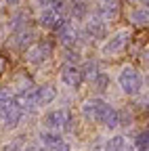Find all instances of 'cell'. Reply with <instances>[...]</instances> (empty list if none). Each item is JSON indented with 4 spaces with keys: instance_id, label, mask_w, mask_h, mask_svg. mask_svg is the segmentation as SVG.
Segmentation results:
<instances>
[{
    "instance_id": "6da1fadb",
    "label": "cell",
    "mask_w": 149,
    "mask_h": 151,
    "mask_svg": "<svg viewBox=\"0 0 149 151\" xmlns=\"http://www.w3.org/2000/svg\"><path fill=\"white\" fill-rule=\"evenodd\" d=\"M118 84L120 88L126 92V94H137L141 88H143V78H141V73L135 69V67H122V71L118 73Z\"/></svg>"
},
{
    "instance_id": "7a4b0ae2",
    "label": "cell",
    "mask_w": 149,
    "mask_h": 151,
    "mask_svg": "<svg viewBox=\"0 0 149 151\" xmlns=\"http://www.w3.org/2000/svg\"><path fill=\"white\" fill-rule=\"evenodd\" d=\"M128 42H130V32H128V29H120V32H116L111 38H107V42L101 46V52H103L105 57L118 55V52H122V50L126 48Z\"/></svg>"
},
{
    "instance_id": "3957f363",
    "label": "cell",
    "mask_w": 149,
    "mask_h": 151,
    "mask_svg": "<svg viewBox=\"0 0 149 151\" xmlns=\"http://www.w3.org/2000/svg\"><path fill=\"white\" fill-rule=\"evenodd\" d=\"M67 120H69V113H67L65 109H53V111H48L46 116H44L42 124H44V128H46V130L57 132V130H61V128L65 126V122H67Z\"/></svg>"
},
{
    "instance_id": "277c9868",
    "label": "cell",
    "mask_w": 149,
    "mask_h": 151,
    "mask_svg": "<svg viewBox=\"0 0 149 151\" xmlns=\"http://www.w3.org/2000/svg\"><path fill=\"white\" fill-rule=\"evenodd\" d=\"M53 55V44L50 42H38L36 46H32V48H27V52H25V59L30 61V63H44L48 57Z\"/></svg>"
},
{
    "instance_id": "5b68a950",
    "label": "cell",
    "mask_w": 149,
    "mask_h": 151,
    "mask_svg": "<svg viewBox=\"0 0 149 151\" xmlns=\"http://www.w3.org/2000/svg\"><path fill=\"white\" fill-rule=\"evenodd\" d=\"M84 80V76H82V69L78 65H65L61 69V82L69 88H78Z\"/></svg>"
},
{
    "instance_id": "8992f818",
    "label": "cell",
    "mask_w": 149,
    "mask_h": 151,
    "mask_svg": "<svg viewBox=\"0 0 149 151\" xmlns=\"http://www.w3.org/2000/svg\"><path fill=\"white\" fill-rule=\"evenodd\" d=\"M118 13H120V2H118V0H103V2L97 6V15L103 19V21L116 19Z\"/></svg>"
},
{
    "instance_id": "52a82bcc",
    "label": "cell",
    "mask_w": 149,
    "mask_h": 151,
    "mask_svg": "<svg viewBox=\"0 0 149 151\" xmlns=\"http://www.w3.org/2000/svg\"><path fill=\"white\" fill-rule=\"evenodd\" d=\"M57 38H59V42L65 48H73L78 44V32H76V27H73L71 23H67L61 32H57Z\"/></svg>"
},
{
    "instance_id": "ba28073f",
    "label": "cell",
    "mask_w": 149,
    "mask_h": 151,
    "mask_svg": "<svg viewBox=\"0 0 149 151\" xmlns=\"http://www.w3.org/2000/svg\"><path fill=\"white\" fill-rule=\"evenodd\" d=\"M34 92H36V103L38 105H48V103H53L57 99V88L53 84H44L40 88H36Z\"/></svg>"
},
{
    "instance_id": "9c48e42d",
    "label": "cell",
    "mask_w": 149,
    "mask_h": 151,
    "mask_svg": "<svg viewBox=\"0 0 149 151\" xmlns=\"http://www.w3.org/2000/svg\"><path fill=\"white\" fill-rule=\"evenodd\" d=\"M86 32H88V36H92V38H103V36H105V21H103L99 15L88 17Z\"/></svg>"
},
{
    "instance_id": "30bf717a",
    "label": "cell",
    "mask_w": 149,
    "mask_h": 151,
    "mask_svg": "<svg viewBox=\"0 0 149 151\" xmlns=\"http://www.w3.org/2000/svg\"><path fill=\"white\" fill-rule=\"evenodd\" d=\"M21 118H23V111H21V109H17L13 103H9L6 111L2 113V120H4V124H6V128H15V126H19Z\"/></svg>"
},
{
    "instance_id": "8fae6325",
    "label": "cell",
    "mask_w": 149,
    "mask_h": 151,
    "mask_svg": "<svg viewBox=\"0 0 149 151\" xmlns=\"http://www.w3.org/2000/svg\"><path fill=\"white\" fill-rule=\"evenodd\" d=\"M38 139H40V143H42L44 147H48V149H53L55 145L61 143V134H59V132H50V130H42L40 134H38Z\"/></svg>"
},
{
    "instance_id": "7c38bea8",
    "label": "cell",
    "mask_w": 149,
    "mask_h": 151,
    "mask_svg": "<svg viewBox=\"0 0 149 151\" xmlns=\"http://www.w3.org/2000/svg\"><path fill=\"white\" fill-rule=\"evenodd\" d=\"M25 23H27V15H25V13H15V15L11 17V21H9V29L19 34V32L25 29Z\"/></svg>"
},
{
    "instance_id": "4fadbf2b",
    "label": "cell",
    "mask_w": 149,
    "mask_h": 151,
    "mask_svg": "<svg viewBox=\"0 0 149 151\" xmlns=\"http://www.w3.org/2000/svg\"><path fill=\"white\" fill-rule=\"evenodd\" d=\"M128 19H130V23H135V25H139V27L147 25V21H149V15H147V6H145V9H135V11H130Z\"/></svg>"
},
{
    "instance_id": "5bb4252c",
    "label": "cell",
    "mask_w": 149,
    "mask_h": 151,
    "mask_svg": "<svg viewBox=\"0 0 149 151\" xmlns=\"http://www.w3.org/2000/svg\"><path fill=\"white\" fill-rule=\"evenodd\" d=\"M71 17L78 19V21H84V19L88 17V4L84 2V0H76V2L71 4Z\"/></svg>"
},
{
    "instance_id": "9a60e30c",
    "label": "cell",
    "mask_w": 149,
    "mask_h": 151,
    "mask_svg": "<svg viewBox=\"0 0 149 151\" xmlns=\"http://www.w3.org/2000/svg\"><path fill=\"white\" fill-rule=\"evenodd\" d=\"M36 40V34L32 32V29H23V32H19L17 34V38H15V44L19 46V48H27L32 42Z\"/></svg>"
},
{
    "instance_id": "2e32d148",
    "label": "cell",
    "mask_w": 149,
    "mask_h": 151,
    "mask_svg": "<svg viewBox=\"0 0 149 151\" xmlns=\"http://www.w3.org/2000/svg\"><path fill=\"white\" fill-rule=\"evenodd\" d=\"M103 151H126V139L116 134V137H111L107 143H105V149Z\"/></svg>"
},
{
    "instance_id": "e0dca14e",
    "label": "cell",
    "mask_w": 149,
    "mask_h": 151,
    "mask_svg": "<svg viewBox=\"0 0 149 151\" xmlns=\"http://www.w3.org/2000/svg\"><path fill=\"white\" fill-rule=\"evenodd\" d=\"M57 19H59V15H55L50 9H44V11L40 13V19H38V21H40V25H42V27H53Z\"/></svg>"
},
{
    "instance_id": "ac0fdd59",
    "label": "cell",
    "mask_w": 149,
    "mask_h": 151,
    "mask_svg": "<svg viewBox=\"0 0 149 151\" xmlns=\"http://www.w3.org/2000/svg\"><path fill=\"white\" fill-rule=\"evenodd\" d=\"M135 147H137L139 151H147V149H149V130H147V128L141 130L139 134H137V139H135Z\"/></svg>"
},
{
    "instance_id": "d6986e66",
    "label": "cell",
    "mask_w": 149,
    "mask_h": 151,
    "mask_svg": "<svg viewBox=\"0 0 149 151\" xmlns=\"http://www.w3.org/2000/svg\"><path fill=\"white\" fill-rule=\"evenodd\" d=\"M103 126L109 128V130H114V128L120 126V124H118V109H116V107H111V109H109V113H107V118H105Z\"/></svg>"
},
{
    "instance_id": "ffe728a7",
    "label": "cell",
    "mask_w": 149,
    "mask_h": 151,
    "mask_svg": "<svg viewBox=\"0 0 149 151\" xmlns=\"http://www.w3.org/2000/svg\"><path fill=\"white\" fill-rule=\"evenodd\" d=\"M97 73H99L97 61H86V65L82 67V76H84V78H95Z\"/></svg>"
},
{
    "instance_id": "44dd1931",
    "label": "cell",
    "mask_w": 149,
    "mask_h": 151,
    "mask_svg": "<svg viewBox=\"0 0 149 151\" xmlns=\"http://www.w3.org/2000/svg\"><path fill=\"white\" fill-rule=\"evenodd\" d=\"M92 82H95V86H97L99 90H105V88L109 86V76H107V73H103V71H99L95 78H92Z\"/></svg>"
},
{
    "instance_id": "7402d4cb",
    "label": "cell",
    "mask_w": 149,
    "mask_h": 151,
    "mask_svg": "<svg viewBox=\"0 0 149 151\" xmlns=\"http://www.w3.org/2000/svg\"><path fill=\"white\" fill-rule=\"evenodd\" d=\"M130 122H132V113H130L128 109L118 111V124H120V126H128Z\"/></svg>"
},
{
    "instance_id": "603a6c76",
    "label": "cell",
    "mask_w": 149,
    "mask_h": 151,
    "mask_svg": "<svg viewBox=\"0 0 149 151\" xmlns=\"http://www.w3.org/2000/svg\"><path fill=\"white\" fill-rule=\"evenodd\" d=\"M63 59L67 61V65H73V63H78L80 59V55L73 50V48H65V55H63Z\"/></svg>"
},
{
    "instance_id": "cb8c5ba5",
    "label": "cell",
    "mask_w": 149,
    "mask_h": 151,
    "mask_svg": "<svg viewBox=\"0 0 149 151\" xmlns=\"http://www.w3.org/2000/svg\"><path fill=\"white\" fill-rule=\"evenodd\" d=\"M50 151H71V147H69L67 143H63V141H61L59 145H55V147H53Z\"/></svg>"
},
{
    "instance_id": "d4e9b609",
    "label": "cell",
    "mask_w": 149,
    "mask_h": 151,
    "mask_svg": "<svg viewBox=\"0 0 149 151\" xmlns=\"http://www.w3.org/2000/svg\"><path fill=\"white\" fill-rule=\"evenodd\" d=\"M34 2L38 4V6H46V9L50 6V0H34Z\"/></svg>"
},
{
    "instance_id": "484cf974",
    "label": "cell",
    "mask_w": 149,
    "mask_h": 151,
    "mask_svg": "<svg viewBox=\"0 0 149 151\" xmlns=\"http://www.w3.org/2000/svg\"><path fill=\"white\" fill-rule=\"evenodd\" d=\"M6 2H9L11 6H17V4H19V2H21V0H6Z\"/></svg>"
},
{
    "instance_id": "4316f807",
    "label": "cell",
    "mask_w": 149,
    "mask_h": 151,
    "mask_svg": "<svg viewBox=\"0 0 149 151\" xmlns=\"http://www.w3.org/2000/svg\"><path fill=\"white\" fill-rule=\"evenodd\" d=\"M2 69H4V59L0 57V73H2Z\"/></svg>"
},
{
    "instance_id": "83f0119b",
    "label": "cell",
    "mask_w": 149,
    "mask_h": 151,
    "mask_svg": "<svg viewBox=\"0 0 149 151\" xmlns=\"http://www.w3.org/2000/svg\"><path fill=\"white\" fill-rule=\"evenodd\" d=\"M21 151H38L36 147H27V149H21Z\"/></svg>"
},
{
    "instance_id": "f1b7e54d",
    "label": "cell",
    "mask_w": 149,
    "mask_h": 151,
    "mask_svg": "<svg viewBox=\"0 0 149 151\" xmlns=\"http://www.w3.org/2000/svg\"><path fill=\"white\" fill-rule=\"evenodd\" d=\"M0 4H2V0H0Z\"/></svg>"
}]
</instances>
